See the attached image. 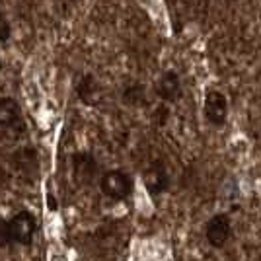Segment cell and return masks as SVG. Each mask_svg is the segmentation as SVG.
<instances>
[{
    "instance_id": "obj_1",
    "label": "cell",
    "mask_w": 261,
    "mask_h": 261,
    "mask_svg": "<svg viewBox=\"0 0 261 261\" xmlns=\"http://www.w3.org/2000/svg\"><path fill=\"white\" fill-rule=\"evenodd\" d=\"M25 123H23L22 108L18 106V101L12 98L0 99V135L16 139L23 135Z\"/></svg>"
},
{
    "instance_id": "obj_2",
    "label": "cell",
    "mask_w": 261,
    "mask_h": 261,
    "mask_svg": "<svg viewBox=\"0 0 261 261\" xmlns=\"http://www.w3.org/2000/svg\"><path fill=\"white\" fill-rule=\"evenodd\" d=\"M99 187H101L106 197L113 199V201H123L133 193V179L125 172L113 170V172L103 174Z\"/></svg>"
},
{
    "instance_id": "obj_3",
    "label": "cell",
    "mask_w": 261,
    "mask_h": 261,
    "mask_svg": "<svg viewBox=\"0 0 261 261\" xmlns=\"http://www.w3.org/2000/svg\"><path fill=\"white\" fill-rule=\"evenodd\" d=\"M8 230H10V240L16 244H32L35 230H37V220L28 211H20L18 215L8 220Z\"/></svg>"
},
{
    "instance_id": "obj_4",
    "label": "cell",
    "mask_w": 261,
    "mask_h": 261,
    "mask_svg": "<svg viewBox=\"0 0 261 261\" xmlns=\"http://www.w3.org/2000/svg\"><path fill=\"white\" fill-rule=\"evenodd\" d=\"M205 117L211 125L220 127L226 123L228 117V99L222 92L218 90H211L205 96Z\"/></svg>"
},
{
    "instance_id": "obj_5",
    "label": "cell",
    "mask_w": 261,
    "mask_h": 261,
    "mask_svg": "<svg viewBox=\"0 0 261 261\" xmlns=\"http://www.w3.org/2000/svg\"><path fill=\"white\" fill-rule=\"evenodd\" d=\"M207 242L213 248H222L230 238V218L226 215H217L207 222L205 230Z\"/></svg>"
},
{
    "instance_id": "obj_6",
    "label": "cell",
    "mask_w": 261,
    "mask_h": 261,
    "mask_svg": "<svg viewBox=\"0 0 261 261\" xmlns=\"http://www.w3.org/2000/svg\"><path fill=\"white\" fill-rule=\"evenodd\" d=\"M156 94L166 101H175L181 96V82L175 72H164L156 82Z\"/></svg>"
},
{
    "instance_id": "obj_7",
    "label": "cell",
    "mask_w": 261,
    "mask_h": 261,
    "mask_svg": "<svg viewBox=\"0 0 261 261\" xmlns=\"http://www.w3.org/2000/svg\"><path fill=\"white\" fill-rule=\"evenodd\" d=\"M144 185H146V189H148L152 195L164 193V191L168 189V185H170V177L166 174L164 166H160V164L150 166V168L144 172Z\"/></svg>"
},
{
    "instance_id": "obj_8",
    "label": "cell",
    "mask_w": 261,
    "mask_h": 261,
    "mask_svg": "<svg viewBox=\"0 0 261 261\" xmlns=\"http://www.w3.org/2000/svg\"><path fill=\"white\" fill-rule=\"evenodd\" d=\"M98 166H96V160L86 152H80L74 156V174H76L78 179L82 181H90L94 174H96Z\"/></svg>"
},
{
    "instance_id": "obj_9",
    "label": "cell",
    "mask_w": 261,
    "mask_h": 261,
    "mask_svg": "<svg viewBox=\"0 0 261 261\" xmlns=\"http://www.w3.org/2000/svg\"><path fill=\"white\" fill-rule=\"evenodd\" d=\"M123 98L127 103H141L142 99H144V88L141 84H130L127 90H125V94H123Z\"/></svg>"
},
{
    "instance_id": "obj_10",
    "label": "cell",
    "mask_w": 261,
    "mask_h": 261,
    "mask_svg": "<svg viewBox=\"0 0 261 261\" xmlns=\"http://www.w3.org/2000/svg\"><path fill=\"white\" fill-rule=\"evenodd\" d=\"M94 90H96V86H94V80L90 76H86L80 84H78V94H80V98L86 99V101H90L92 99V96H94Z\"/></svg>"
},
{
    "instance_id": "obj_11",
    "label": "cell",
    "mask_w": 261,
    "mask_h": 261,
    "mask_svg": "<svg viewBox=\"0 0 261 261\" xmlns=\"http://www.w3.org/2000/svg\"><path fill=\"white\" fill-rule=\"evenodd\" d=\"M12 240H10V230H8V220L0 218V248L8 246Z\"/></svg>"
},
{
    "instance_id": "obj_12",
    "label": "cell",
    "mask_w": 261,
    "mask_h": 261,
    "mask_svg": "<svg viewBox=\"0 0 261 261\" xmlns=\"http://www.w3.org/2000/svg\"><path fill=\"white\" fill-rule=\"evenodd\" d=\"M8 37H10V23L4 18V14L0 12V43L8 41Z\"/></svg>"
},
{
    "instance_id": "obj_13",
    "label": "cell",
    "mask_w": 261,
    "mask_h": 261,
    "mask_svg": "<svg viewBox=\"0 0 261 261\" xmlns=\"http://www.w3.org/2000/svg\"><path fill=\"white\" fill-rule=\"evenodd\" d=\"M0 66H2V65H0Z\"/></svg>"
}]
</instances>
